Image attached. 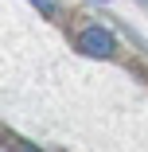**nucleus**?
Returning a JSON list of instances; mask_svg holds the SVG:
<instances>
[{
  "mask_svg": "<svg viewBox=\"0 0 148 152\" xmlns=\"http://www.w3.org/2000/svg\"><path fill=\"white\" fill-rule=\"evenodd\" d=\"M78 43H82V51H90V55H109L113 51V35L101 31V27H86V31L78 35Z\"/></svg>",
  "mask_w": 148,
  "mask_h": 152,
  "instance_id": "nucleus-1",
  "label": "nucleus"
},
{
  "mask_svg": "<svg viewBox=\"0 0 148 152\" xmlns=\"http://www.w3.org/2000/svg\"><path fill=\"white\" fill-rule=\"evenodd\" d=\"M39 8H47V12H55V0H35Z\"/></svg>",
  "mask_w": 148,
  "mask_h": 152,
  "instance_id": "nucleus-2",
  "label": "nucleus"
}]
</instances>
